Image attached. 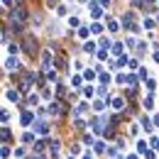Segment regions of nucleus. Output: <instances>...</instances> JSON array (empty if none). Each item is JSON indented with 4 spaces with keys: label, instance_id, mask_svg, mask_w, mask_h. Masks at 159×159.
<instances>
[{
    "label": "nucleus",
    "instance_id": "16",
    "mask_svg": "<svg viewBox=\"0 0 159 159\" xmlns=\"http://www.w3.org/2000/svg\"><path fill=\"white\" fill-rule=\"evenodd\" d=\"M22 142H25V144H30V142L34 144V135H32V132H25V135H22Z\"/></svg>",
    "mask_w": 159,
    "mask_h": 159
},
{
    "label": "nucleus",
    "instance_id": "9",
    "mask_svg": "<svg viewBox=\"0 0 159 159\" xmlns=\"http://www.w3.org/2000/svg\"><path fill=\"white\" fill-rule=\"evenodd\" d=\"M83 52L93 54V52H100V49H98V44H96V42H86V44H83Z\"/></svg>",
    "mask_w": 159,
    "mask_h": 159
},
{
    "label": "nucleus",
    "instance_id": "40",
    "mask_svg": "<svg viewBox=\"0 0 159 159\" xmlns=\"http://www.w3.org/2000/svg\"><path fill=\"white\" fill-rule=\"evenodd\" d=\"M57 66H59V69H64V66H66V59H64V57H59V59H57Z\"/></svg>",
    "mask_w": 159,
    "mask_h": 159
},
{
    "label": "nucleus",
    "instance_id": "22",
    "mask_svg": "<svg viewBox=\"0 0 159 159\" xmlns=\"http://www.w3.org/2000/svg\"><path fill=\"white\" fill-rule=\"evenodd\" d=\"M7 100H12V103L20 100V93H17V91H7Z\"/></svg>",
    "mask_w": 159,
    "mask_h": 159
},
{
    "label": "nucleus",
    "instance_id": "47",
    "mask_svg": "<svg viewBox=\"0 0 159 159\" xmlns=\"http://www.w3.org/2000/svg\"><path fill=\"white\" fill-rule=\"evenodd\" d=\"M30 159H42V154H32V157H30Z\"/></svg>",
    "mask_w": 159,
    "mask_h": 159
},
{
    "label": "nucleus",
    "instance_id": "35",
    "mask_svg": "<svg viewBox=\"0 0 159 159\" xmlns=\"http://www.w3.org/2000/svg\"><path fill=\"white\" fill-rule=\"evenodd\" d=\"M0 154H2V159H7V157H10V147H7V144H5V147H2V152H0Z\"/></svg>",
    "mask_w": 159,
    "mask_h": 159
},
{
    "label": "nucleus",
    "instance_id": "36",
    "mask_svg": "<svg viewBox=\"0 0 159 159\" xmlns=\"http://www.w3.org/2000/svg\"><path fill=\"white\" fill-rule=\"evenodd\" d=\"M57 12H59V15H69V7H66V5H59V10H57Z\"/></svg>",
    "mask_w": 159,
    "mask_h": 159
},
{
    "label": "nucleus",
    "instance_id": "24",
    "mask_svg": "<svg viewBox=\"0 0 159 159\" xmlns=\"http://www.w3.org/2000/svg\"><path fill=\"white\" fill-rule=\"evenodd\" d=\"M44 74H47V79H49V81L57 79V71H54V69H44Z\"/></svg>",
    "mask_w": 159,
    "mask_h": 159
},
{
    "label": "nucleus",
    "instance_id": "7",
    "mask_svg": "<svg viewBox=\"0 0 159 159\" xmlns=\"http://www.w3.org/2000/svg\"><path fill=\"white\" fill-rule=\"evenodd\" d=\"M5 69H7V71H17V69H20V64H17V59H15V57H10V59H5Z\"/></svg>",
    "mask_w": 159,
    "mask_h": 159
},
{
    "label": "nucleus",
    "instance_id": "27",
    "mask_svg": "<svg viewBox=\"0 0 159 159\" xmlns=\"http://www.w3.org/2000/svg\"><path fill=\"white\" fill-rule=\"evenodd\" d=\"M7 52H10V57H15V54H17V44L10 42V44H7Z\"/></svg>",
    "mask_w": 159,
    "mask_h": 159
},
{
    "label": "nucleus",
    "instance_id": "1",
    "mask_svg": "<svg viewBox=\"0 0 159 159\" xmlns=\"http://www.w3.org/2000/svg\"><path fill=\"white\" fill-rule=\"evenodd\" d=\"M27 17H30V12H27L22 5H17V7L12 10V20H15V22H20V25H22V22L27 20Z\"/></svg>",
    "mask_w": 159,
    "mask_h": 159
},
{
    "label": "nucleus",
    "instance_id": "8",
    "mask_svg": "<svg viewBox=\"0 0 159 159\" xmlns=\"http://www.w3.org/2000/svg\"><path fill=\"white\" fill-rule=\"evenodd\" d=\"M91 15H93L96 20L103 15V5H100V2H91Z\"/></svg>",
    "mask_w": 159,
    "mask_h": 159
},
{
    "label": "nucleus",
    "instance_id": "34",
    "mask_svg": "<svg viewBox=\"0 0 159 159\" xmlns=\"http://www.w3.org/2000/svg\"><path fill=\"white\" fill-rule=\"evenodd\" d=\"M115 81H118V83H127V76H125V74H118V76H115Z\"/></svg>",
    "mask_w": 159,
    "mask_h": 159
},
{
    "label": "nucleus",
    "instance_id": "44",
    "mask_svg": "<svg viewBox=\"0 0 159 159\" xmlns=\"http://www.w3.org/2000/svg\"><path fill=\"white\" fill-rule=\"evenodd\" d=\"M152 147H154V149L159 152V139H152Z\"/></svg>",
    "mask_w": 159,
    "mask_h": 159
},
{
    "label": "nucleus",
    "instance_id": "19",
    "mask_svg": "<svg viewBox=\"0 0 159 159\" xmlns=\"http://www.w3.org/2000/svg\"><path fill=\"white\" fill-rule=\"evenodd\" d=\"M88 34H91V30H88V27H79V37H81V39H86Z\"/></svg>",
    "mask_w": 159,
    "mask_h": 159
},
{
    "label": "nucleus",
    "instance_id": "23",
    "mask_svg": "<svg viewBox=\"0 0 159 159\" xmlns=\"http://www.w3.org/2000/svg\"><path fill=\"white\" fill-rule=\"evenodd\" d=\"M37 103H39V96H27V105H32V108H34Z\"/></svg>",
    "mask_w": 159,
    "mask_h": 159
},
{
    "label": "nucleus",
    "instance_id": "50",
    "mask_svg": "<svg viewBox=\"0 0 159 159\" xmlns=\"http://www.w3.org/2000/svg\"><path fill=\"white\" fill-rule=\"evenodd\" d=\"M154 125H159V115H157V118H154Z\"/></svg>",
    "mask_w": 159,
    "mask_h": 159
},
{
    "label": "nucleus",
    "instance_id": "3",
    "mask_svg": "<svg viewBox=\"0 0 159 159\" xmlns=\"http://www.w3.org/2000/svg\"><path fill=\"white\" fill-rule=\"evenodd\" d=\"M32 127H34V132H37V135H49V125H47L44 120H37Z\"/></svg>",
    "mask_w": 159,
    "mask_h": 159
},
{
    "label": "nucleus",
    "instance_id": "13",
    "mask_svg": "<svg viewBox=\"0 0 159 159\" xmlns=\"http://www.w3.org/2000/svg\"><path fill=\"white\" fill-rule=\"evenodd\" d=\"M88 113V103H79L76 105V115H86Z\"/></svg>",
    "mask_w": 159,
    "mask_h": 159
},
{
    "label": "nucleus",
    "instance_id": "28",
    "mask_svg": "<svg viewBox=\"0 0 159 159\" xmlns=\"http://www.w3.org/2000/svg\"><path fill=\"white\" fill-rule=\"evenodd\" d=\"M142 127H144V130H147V132H149V130H152V122H149V118H142Z\"/></svg>",
    "mask_w": 159,
    "mask_h": 159
},
{
    "label": "nucleus",
    "instance_id": "11",
    "mask_svg": "<svg viewBox=\"0 0 159 159\" xmlns=\"http://www.w3.org/2000/svg\"><path fill=\"white\" fill-rule=\"evenodd\" d=\"M47 144H49V142H42V139H37V142H34V154H42Z\"/></svg>",
    "mask_w": 159,
    "mask_h": 159
},
{
    "label": "nucleus",
    "instance_id": "33",
    "mask_svg": "<svg viewBox=\"0 0 159 159\" xmlns=\"http://www.w3.org/2000/svg\"><path fill=\"white\" fill-rule=\"evenodd\" d=\"M2 7H5V10H10V7L15 10V5H12V0H2Z\"/></svg>",
    "mask_w": 159,
    "mask_h": 159
},
{
    "label": "nucleus",
    "instance_id": "4",
    "mask_svg": "<svg viewBox=\"0 0 159 159\" xmlns=\"http://www.w3.org/2000/svg\"><path fill=\"white\" fill-rule=\"evenodd\" d=\"M42 66L44 69H52V49H44L42 52Z\"/></svg>",
    "mask_w": 159,
    "mask_h": 159
},
{
    "label": "nucleus",
    "instance_id": "31",
    "mask_svg": "<svg viewBox=\"0 0 159 159\" xmlns=\"http://www.w3.org/2000/svg\"><path fill=\"white\" fill-rule=\"evenodd\" d=\"M81 81H83L81 76H74V79H71V86H74V88H79V86H81Z\"/></svg>",
    "mask_w": 159,
    "mask_h": 159
},
{
    "label": "nucleus",
    "instance_id": "46",
    "mask_svg": "<svg viewBox=\"0 0 159 159\" xmlns=\"http://www.w3.org/2000/svg\"><path fill=\"white\" fill-rule=\"evenodd\" d=\"M154 61H157V64H159V52H154Z\"/></svg>",
    "mask_w": 159,
    "mask_h": 159
},
{
    "label": "nucleus",
    "instance_id": "41",
    "mask_svg": "<svg viewBox=\"0 0 159 159\" xmlns=\"http://www.w3.org/2000/svg\"><path fill=\"white\" fill-rule=\"evenodd\" d=\"M98 59H108V49H100V52H98Z\"/></svg>",
    "mask_w": 159,
    "mask_h": 159
},
{
    "label": "nucleus",
    "instance_id": "29",
    "mask_svg": "<svg viewBox=\"0 0 159 159\" xmlns=\"http://www.w3.org/2000/svg\"><path fill=\"white\" fill-rule=\"evenodd\" d=\"M144 30H154V20H152V17L144 20Z\"/></svg>",
    "mask_w": 159,
    "mask_h": 159
},
{
    "label": "nucleus",
    "instance_id": "2",
    "mask_svg": "<svg viewBox=\"0 0 159 159\" xmlns=\"http://www.w3.org/2000/svg\"><path fill=\"white\" fill-rule=\"evenodd\" d=\"M25 52L30 54V57H34L39 49H37V39L34 37H25Z\"/></svg>",
    "mask_w": 159,
    "mask_h": 159
},
{
    "label": "nucleus",
    "instance_id": "49",
    "mask_svg": "<svg viewBox=\"0 0 159 159\" xmlns=\"http://www.w3.org/2000/svg\"><path fill=\"white\" fill-rule=\"evenodd\" d=\"M127 159H139V157H137V154H130V157H127Z\"/></svg>",
    "mask_w": 159,
    "mask_h": 159
},
{
    "label": "nucleus",
    "instance_id": "5",
    "mask_svg": "<svg viewBox=\"0 0 159 159\" xmlns=\"http://www.w3.org/2000/svg\"><path fill=\"white\" fill-rule=\"evenodd\" d=\"M20 120H22V125H25V127H30V125H34V115H32L30 110H25Z\"/></svg>",
    "mask_w": 159,
    "mask_h": 159
},
{
    "label": "nucleus",
    "instance_id": "38",
    "mask_svg": "<svg viewBox=\"0 0 159 159\" xmlns=\"http://www.w3.org/2000/svg\"><path fill=\"white\" fill-rule=\"evenodd\" d=\"M74 127H76V130H83V127H86V122H83V120H76V122H74Z\"/></svg>",
    "mask_w": 159,
    "mask_h": 159
},
{
    "label": "nucleus",
    "instance_id": "20",
    "mask_svg": "<svg viewBox=\"0 0 159 159\" xmlns=\"http://www.w3.org/2000/svg\"><path fill=\"white\" fill-rule=\"evenodd\" d=\"M144 108H147V110H152V108H154V98H152V96H147V98H144Z\"/></svg>",
    "mask_w": 159,
    "mask_h": 159
},
{
    "label": "nucleus",
    "instance_id": "17",
    "mask_svg": "<svg viewBox=\"0 0 159 159\" xmlns=\"http://www.w3.org/2000/svg\"><path fill=\"white\" fill-rule=\"evenodd\" d=\"M122 47H125V44H120V42H115V44H113V49H110V52H113V54H122Z\"/></svg>",
    "mask_w": 159,
    "mask_h": 159
},
{
    "label": "nucleus",
    "instance_id": "12",
    "mask_svg": "<svg viewBox=\"0 0 159 159\" xmlns=\"http://www.w3.org/2000/svg\"><path fill=\"white\" fill-rule=\"evenodd\" d=\"M93 110H96V113H103V110H105V100H93Z\"/></svg>",
    "mask_w": 159,
    "mask_h": 159
},
{
    "label": "nucleus",
    "instance_id": "43",
    "mask_svg": "<svg viewBox=\"0 0 159 159\" xmlns=\"http://www.w3.org/2000/svg\"><path fill=\"white\" fill-rule=\"evenodd\" d=\"M83 142H86V144H96V142H93V137H91V135H83Z\"/></svg>",
    "mask_w": 159,
    "mask_h": 159
},
{
    "label": "nucleus",
    "instance_id": "6",
    "mask_svg": "<svg viewBox=\"0 0 159 159\" xmlns=\"http://www.w3.org/2000/svg\"><path fill=\"white\" fill-rule=\"evenodd\" d=\"M110 108H113V110H125V98H113L110 100Z\"/></svg>",
    "mask_w": 159,
    "mask_h": 159
},
{
    "label": "nucleus",
    "instance_id": "37",
    "mask_svg": "<svg viewBox=\"0 0 159 159\" xmlns=\"http://www.w3.org/2000/svg\"><path fill=\"white\" fill-rule=\"evenodd\" d=\"M127 83H130V86H135V83H137V76H135V74H130V76H127Z\"/></svg>",
    "mask_w": 159,
    "mask_h": 159
},
{
    "label": "nucleus",
    "instance_id": "14",
    "mask_svg": "<svg viewBox=\"0 0 159 159\" xmlns=\"http://www.w3.org/2000/svg\"><path fill=\"white\" fill-rule=\"evenodd\" d=\"M144 86H147V91H149V96H152V93H154V88H157V81H154V79H147Z\"/></svg>",
    "mask_w": 159,
    "mask_h": 159
},
{
    "label": "nucleus",
    "instance_id": "42",
    "mask_svg": "<svg viewBox=\"0 0 159 159\" xmlns=\"http://www.w3.org/2000/svg\"><path fill=\"white\" fill-rule=\"evenodd\" d=\"M125 44H127V47H139V44H137L135 39H132V37H127V42H125Z\"/></svg>",
    "mask_w": 159,
    "mask_h": 159
},
{
    "label": "nucleus",
    "instance_id": "26",
    "mask_svg": "<svg viewBox=\"0 0 159 159\" xmlns=\"http://www.w3.org/2000/svg\"><path fill=\"white\" fill-rule=\"evenodd\" d=\"M93 147H96V152H105V142H103V139H98Z\"/></svg>",
    "mask_w": 159,
    "mask_h": 159
},
{
    "label": "nucleus",
    "instance_id": "51",
    "mask_svg": "<svg viewBox=\"0 0 159 159\" xmlns=\"http://www.w3.org/2000/svg\"><path fill=\"white\" fill-rule=\"evenodd\" d=\"M66 159H74V157H66Z\"/></svg>",
    "mask_w": 159,
    "mask_h": 159
},
{
    "label": "nucleus",
    "instance_id": "15",
    "mask_svg": "<svg viewBox=\"0 0 159 159\" xmlns=\"http://www.w3.org/2000/svg\"><path fill=\"white\" fill-rule=\"evenodd\" d=\"M10 137H12V132H10V127L5 125V127H2V142L7 144V142H10Z\"/></svg>",
    "mask_w": 159,
    "mask_h": 159
},
{
    "label": "nucleus",
    "instance_id": "10",
    "mask_svg": "<svg viewBox=\"0 0 159 159\" xmlns=\"http://www.w3.org/2000/svg\"><path fill=\"white\" fill-rule=\"evenodd\" d=\"M49 113H52V115H59V113H61V103H59V100H54V103L49 105Z\"/></svg>",
    "mask_w": 159,
    "mask_h": 159
},
{
    "label": "nucleus",
    "instance_id": "18",
    "mask_svg": "<svg viewBox=\"0 0 159 159\" xmlns=\"http://www.w3.org/2000/svg\"><path fill=\"white\" fill-rule=\"evenodd\" d=\"M83 79L93 81V79H96V71H93V69H86V71H83Z\"/></svg>",
    "mask_w": 159,
    "mask_h": 159
},
{
    "label": "nucleus",
    "instance_id": "32",
    "mask_svg": "<svg viewBox=\"0 0 159 159\" xmlns=\"http://www.w3.org/2000/svg\"><path fill=\"white\" fill-rule=\"evenodd\" d=\"M137 149H139V154H147V144L144 142H137Z\"/></svg>",
    "mask_w": 159,
    "mask_h": 159
},
{
    "label": "nucleus",
    "instance_id": "21",
    "mask_svg": "<svg viewBox=\"0 0 159 159\" xmlns=\"http://www.w3.org/2000/svg\"><path fill=\"white\" fill-rule=\"evenodd\" d=\"M91 32L100 34V32H103V25H100V22H93V25H91Z\"/></svg>",
    "mask_w": 159,
    "mask_h": 159
},
{
    "label": "nucleus",
    "instance_id": "48",
    "mask_svg": "<svg viewBox=\"0 0 159 159\" xmlns=\"http://www.w3.org/2000/svg\"><path fill=\"white\" fill-rule=\"evenodd\" d=\"M83 159H93V157H91V152H88V154H83Z\"/></svg>",
    "mask_w": 159,
    "mask_h": 159
},
{
    "label": "nucleus",
    "instance_id": "30",
    "mask_svg": "<svg viewBox=\"0 0 159 159\" xmlns=\"http://www.w3.org/2000/svg\"><path fill=\"white\" fill-rule=\"evenodd\" d=\"M100 83L108 86V83H110V74H100Z\"/></svg>",
    "mask_w": 159,
    "mask_h": 159
},
{
    "label": "nucleus",
    "instance_id": "39",
    "mask_svg": "<svg viewBox=\"0 0 159 159\" xmlns=\"http://www.w3.org/2000/svg\"><path fill=\"white\" fill-rule=\"evenodd\" d=\"M98 47H103V49H108V37H100V42H98Z\"/></svg>",
    "mask_w": 159,
    "mask_h": 159
},
{
    "label": "nucleus",
    "instance_id": "45",
    "mask_svg": "<svg viewBox=\"0 0 159 159\" xmlns=\"http://www.w3.org/2000/svg\"><path fill=\"white\" fill-rule=\"evenodd\" d=\"M100 5H103V7H105V5H110V0H100Z\"/></svg>",
    "mask_w": 159,
    "mask_h": 159
},
{
    "label": "nucleus",
    "instance_id": "25",
    "mask_svg": "<svg viewBox=\"0 0 159 159\" xmlns=\"http://www.w3.org/2000/svg\"><path fill=\"white\" fill-rule=\"evenodd\" d=\"M108 30H110V32H118V30H120V25H118L115 20H110V22H108Z\"/></svg>",
    "mask_w": 159,
    "mask_h": 159
}]
</instances>
